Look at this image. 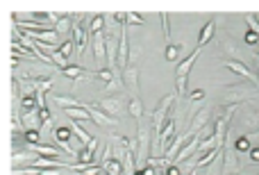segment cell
Listing matches in <instances>:
<instances>
[{
	"mask_svg": "<svg viewBox=\"0 0 259 175\" xmlns=\"http://www.w3.org/2000/svg\"><path fill=\"white\" fill-rule=\"evenodd\" d=\"M173 102H175V93H168V95H164L162 100H159V105L152 109L150 118H152V127H155V137H159L162 130L166 127V123L171 121V118H168V109L173 107Z\"/></svg>",
	"mask_w": 259,
	"mask_h": 175,
	"instance_id": "6da1fadb",
	"label": "cell"
},
{
	"mask_svg": "<svg viewBox=\"0 0 259 175\" xmlns=\"http://www.w3.org/2000/svg\"><path fill=\"white\" fill-rule=\"evenodd\" d=\"M253 95H259L257 87H253L250 82H237L225 89V105H239L241 100H250Z\"/></svg>",
	"mask_w": 259,
	"mask_h": 175,
	"instance_id": "7a4b0ae2",
	"label": "cell"
},
{
	"mask_svg": "<svg viewBox=\"0 0 259 175\" xmlns=\"http://www.w3.org/2000/svg\"><path fill=\"white\" fill-rule=\"evenodd\" d=\"M150 132H148V127L141 125L139 121V137H136V141H139V150H136V166L139 169H146L148 166V159L152 157V148H150Z\"/></svg>",
	"mask_w": 259,
	"mask_h": 175,
	"instance_id": "3957f363",
	"label": "cell"
},
{
	"mask_svg": "<svg viewBox=\"0 0 259 175\" xmlns=\"http://www.w3.org/2000/svg\"><path fill=\"white\" fill-rule=\"evenodd\" d=\"M241 171V162H239V153L234 146H225V155H223V175H237Z\"/></svg>",
	"mask_w": 259,
	"mask_h": 175,
	"instance_id": "277c9868",
	"label": "cell"
},
{
	"mask_svg": "<svg viewBox=\"0 0 259 175\" xmlns=\"http://www.w3.org/2000/svg\"><path fill=\"white\" fill-rule=\"evenodd\" d=\"M84 107H86V111L91 114V121L96 123V125H100V127H114V125H119V118L107 116V114H105L103 109H98V105L84 102Z\"/></svg>",
	"mask_w": 259,
	"mask_h": 175,
	"instance_id": "5b68a950",
	"label": "cell"
},
{
	"mask_svg": "<svg viewBox=\"0 0 259 175\" xmlns=\"http://www.w3.org/2000/svg\"><path fill=\"white\" fill-rule=\"evenodd\" d=\"M225 69H230L232 73H237L239 78L248 80V82H255V85H259V75H255V71H250L248 66L243 62H239V59H227L225 62Z\"/></svg>",
	"mask_w": 259,
	"mask_h": 175,
	"instance_id": "8992f818",
	"label": "cell"
},
{
	"mask_svg": "<svg viewBox=\"0 0 259 175\" xmlns=\"http://www.w3.org/2000/svg\"><path fill=\"white\" fill-rule=\"evenodd\" d=\"M98 105V109H103L107 116H112V118H116V116H121L125 111V105H123V100H119V98H105V100H100V102H96Z\"/></svg>",
	"mask_w": 259,
	"mask_h": 175,
	"instance_id": "52a82bcc",
	"label": "cell"
},
{
	"mask_svg": "<svg viewBox=\"0 0 259 175\" xmlns=\"http://www.w3.org/2000/svg\"><path fill=\"white\" fill-rule=\"evenodd\" d=\"M123 82H125V89H130L134 93V98H139V91H141V85H139V69L136 66H128L123 71Z\"/></svg>",
	"mask_w": 259,
	"mask_h": 175,
	"instance_id": "ba28073f",
	"label": "cell"
},
{
	"mask_svg": "<svg viewBox=\"0 0 259 175\" xmlns=\"http://www.w3.org/2000/svg\"><path fill=\"white\" fill-rule=\"evenodd\" d=\"M121 34H123V32H121ZM121 34H116V32H107V62H109V69H112L114 64H119Z\"/></svg>",
	"mask_w": 259,
	"mask_h": 175,
	"instance_id": "9c48e42d",
	"label": "cell"
},
{
	"mask_svg": "<svg viewBox=\"0 0 259 175\" xmlns=\"http://www.w3.org/2000/svg\"><path fill=\"white\" fill-rule=\"evenodd\" d=\"M27 146H30V150H32L34 155H39V157H50V159H62L64 157V153H62L60 148L50 146V143H27Z\"/></svg>",
	"mask_w": 259,
	"mask_h": 175,
	"instance_id": "30bf717a",
	"label": "cell"
},
{
	"mask_svg": "<svg viewBox=\"0 0 259 175\" xmlns=\"http://www.w3.org/2000/svg\"><path fill=\"white\" fill-rule=\"evenodd\" d=\"M91 53L96 55L98 62L107 59V34H105V32L93 34V37H91Z\"/></svg>",
	"mask_w": 259,
	"mask_h": 175,
	"instance_id": "8fae6325",
	"label": "cell"
},
{
	"mask_svg": "<svg viewBox=\"0 0 259 175\" xmlns=\"http://www.w3.org/2000/svg\"><path fill=\"white\" fill-rule=\"evenodd\" d=\"M128 59H130V39H128V25L123 27V34H121V46H119V66L121 71L128 69Z\"/></svg>",
	"mask_w": 259,
	"mask_h": 175,
	"instance_id": "7c38bea8",
	"label": "cell"
},
{
	"mask_svg": "<svg viewBox=\"0 0 259 175\" xmlns=\"http://www.w3.org/2000/svg\"><path fill=\"white\" fill-rule=\"evenodd\" d=\"M200 50H202V48H195L194 53H189L187 57L182 59V62L178 64V69H175V78H189V71H191V66H194V62L198 59Z\"/></svg>",
	"mask_w": 259,
	"mask_h": 175,
	"instance_id": "4fadbf2b",
	"label": "cell"
},
{
	"mask_svg": "<svg viewBox=\"0 0 259 175\" xmlns=\"http://www.w3.org/2000/svg\"><path fill=\"white\" fill-rule=\"evenodd\" d=\"M207 121H209V109L205 107V109H200V114H195V116L191 118V125H189V130H187V134L195 137L200 130H205L207 127Z\"/></svg>",
	"mask_w": 259,
	"mask_h": 175,
	"instance_id": "5bb4252c",
	"label": "cell"
},
{
	"mask_svg": "<svg viewBox=\"0 0 259 175\" xmlns=\"http://www.w3.org/2000/svg\"><path fill=\"white\" fill-rule=\"evenodd\" d=\"M21 121H23V125H25V130H37V132H41L43 121H41V114H39V107L32 111H23Z\"/></svg>",
	"mask_w": 259,
	"mask_h": 175,
	"instance_id": "9a60e30c",
	"label": "cell"
},
{
	"mask_svg": "<svg viewBox=\"0 0 259 175\" xmlns=\"http://www.w3.org/2000/svg\"><path fill=\"white\" fill-rule=\"evenodd\" d=\"M216 25H218V18H211L209 23H205V25H202V30H200V34H198V48H205L207 43L214 39Z\"/></svg>",
	"mask_w": 259,
	"mask_h": 175,
	"instance_id": "2e32d148",
	"label": "cell"
},
{
	"mask_svg": "<svg viewBox=\"0 0 259 175\" xmlns=\"http://www.w3.org/2000/svg\"><path fill=\"white\" fill-rule=\"evenodd\" d=\"M200 143H202V141H200L198 137H194L189 143H187V146H184L182 150H180V155H178V157H175V162H173V164H182V162H189V159H191V155H195V153H198Z\"/></svg>",
	"mask_w": 259,
	"mask_h": 175,
	"instance_id": "e0dca14e",
	"label": "cell"
},
{
	"mask_svg": "<svg viewBox=\"0 0 259 175\" xmlns=\"http://www.w3.org/2000/svg\"><path fill=\"white\" fill-rule=\"evenodd\" d=\"M39 159V155H34L32 150H23V153H14L11 157V164L14 169H21V164H27V166H34V162Z\"/></svg>",
	"mask_w": 259,
	"mask_h": 175,
	"instance_id": "ac0fdd59",
	"label": "cell"
},
{
	"mask_svg": "<svg viewBox=\"0 0 259 175\" xmlns=\"http://www.w3.org/2000/svg\"><path fill=\"white\" fill-rule=\"evenodd\" d=\"M100 166H103V173H107V175H125L123 162H121V159H116V157L100 162Z\"/></svg>",
	"mask_w": 259,
	"mask_h": 175,
	"instance_id": "d6986e66",
	"label": "cell"
},
{
	"mask_svg": "<svg viewBox=\"0 0 259 175\" xmlns=\"http://www.w3.org/2000/svg\"><path fill=\"white\" fill-rule=\"evenodd\" d=\"M66 111V116L68 118H73V121H91V114L86 111V107H84V102H82V107H70V109H64Z\"/></svg>",
	"mask_w": 259,
	"mask_h": 175,
	"instance_id": "ffe728a7",
	"label": "cell"
},
{
	"mask_svg": "<svg viewBox=\"0 0 259 175\" xmlns=\"http://www.w3.org/2000/svg\"><path fill=\"white\" fill-rule=\"evenodd\" d=\"M70 130H73V134H75V137L80 139L82 143H84V148H86V146H89V143L93 141V137H91V134H89V132H86L84 127L80 125V123H75V121H73V123H70Z\"/></svg>",
	"mask_w": 259,
	"mask_h": 175,
	"instance_id": "44dd1931",
	"label": "cell"
},
{
	"mask_svg": "<svg viewBox=\"0 0 259 175\" xmlns=\"http://www.w3.org/2000/svg\"><path fill=\"white\" fill-rule=\"evenodd\" d=\"M73 25H75L73 16H70V14H64V16H62V21L55 25V30H57V34L62 37V34H68V32L73 30Z\"/></svg>",
	"mask_w": 259,
	"mask_h": 175,
	"instance_id": "7402d4cb",
	"label": "cell"
},
{
	"mask_svg": "<svg viewBox=\"0 0 259 175\" xmlns=\"http://www.w3.org/2000/svg\"><path fill=\"white\" fill-rule=\"evenodd\" d=\"M105 23H107V16H93V18H89V34H100L103 32V27H105Z\"/></svg>",
	"mask_w": 259,
	"mask_h": 175,
	"instance_id": "603a6c76",
	"label": "cell"
},
{
	"mask_svg": "<svg viewBox=\"0 0 259 175\" xmlns=\"http://www.w3.org/2000/svg\"><path fill=\"white\" fill-rule=\"evenodd\" d=\"M55 102L64 109H70V107H82V100H77L75 95H55Z\"/></svg>",
	"mask_w": 259,
	"mask_h": 175,
	"instance_id": "cb8c5ba5",
	"label": "cell"
},
{
	"mask_svg": "<svg viewBox=\"0 0 259 175\" xmlns=\"http://www.w3.org/2000/svg\"><path fill=\"white\" fill-rule=\"evenodd\" d=\"M125 89V82H123V75H119L116 73V78L112 80V82H107V85H105V93H116V91H123Z\"/></svg>",
	"mask_w": 259,
	"mask_h": 175,
	"instance_id": "d4e9b609",
	"label": "cell"
},
{
	"mask_svg": "<svg viewBox=\"0 0 259 175\" xmlns=\"http://www.w3.org/2000/svg\"><path fill=\"white\" fill-rule=\"evenodd\" d=\"M128 111L136 118V121H141V118H143V102H141L139 98H132V100L128 102Z\"/></svg>",
	"mask_w": 259,
	"mask_h": 175,
	"instance_id": "484cf974",
	"label": "cell"
},
{
	"mask_svg": "<svg viewBox=\"0 0 259 175\" xmlns=\"http://www.w3.org/2000/svg\"><path fill=\"white\" fill-rule=\"evenodd\" d=\"M234 148H237L239 155H250V150H253V143H250V137H239L237 141H234Z\"/></svg>",
	"mask_w": 259,
	"mask_h": 175,
	"instance_id": "4316f807",
	"label": "cell"
},
{
	"mask_svg": "<svg viewBox=\"0 0 259 175\" xmlns=\"http://www.w3.org/2000/svg\"><path fill=\"white\" fill-rule=\"evenodd\" d=\"M50 59H53V64H55V66H57V69H60V71H66V69H68V66H70V64H68V59H66L64 55L60 53V50H55V53L50 55Z\"/></svg>",
	"mask_w": 259,
	"mask_h": 175,
	"instance_id": "83f0119b",
	"label": "cell"
},
{
	"mask_svg": "<svg viewBox=\"0 0 259 175\" xmlns=\"http://www.w3.org/2000/svg\"><path fill=\"white\" fill-rule=\"evenodd\" d=\"M168 18H171V16H168L166 11H159V21H162V32H164V39H166V41L171 43V27H168Z\"/></svg>",
	"mask_w": 259,
	"mask_h": 175,
	"instance_id": "f1b7e54d",
	"label": "cell"
},
{
	"mask_svg": "<svg viewBox=\"0 0 259 175\" xmlns=\"http://www.w3.org/2000/svg\"><path fill=\"white\" fill-rule=\"evenodd\" d=\"M130 25H146V18L136 11H128V27Z\"/></svg>",
	"mask_w": 259,
	"mask_h": 175,
	"instance_id": "f546056e",
	"label": "cell"
},
{
	"mask_svg": "<svg viewBox=\"0 0 259 175\" xmlns=\"http://www.w3.org/2000/svg\"><path fill=\"white\" fill-rule=\"evenodd\" d=\"M73 50H75V53H77V46H75V41H66V43H62V46H60V53L64 55L66 59H68L70 55H73Z\"/></svg>",
	"mask_w": 259,
	"mask_h": 175,
	"instance_id": "4dcf8cb0",
	"label": "cell"
},
{
	"mask_svg": "<svg viewBox=\"0 0 259 175\" xmlns=\"http://www.w3.org/2000/svg\"><path fill=\"white\" fill-rule=\"evenodd\" d=\"M166 59H168V62H178V59H180V48L173 46V43H168V46H166Z\"/></svg>",
	"mask_w": 259,
	"mask_h": 175,
	"instance_id": "1f68e13d",
	"label": "cell"
},
{
	"mask_svg": "<svg viewBox=\"0 0 259 175\" xmlns=\"http://www.w3.org/2000/svg\"><path fill=\"white\" fill-rule=\"evenodd\" d=\"M96 75H98V78H100V80H103L105 85H107V82H112V80L116 78V73H114L112 69H100V71H98Z\"/></svg>",
	"mask_w": 259,
	"mask_h": 175,
	"instance_id": "d6a6232c",
	"label": "cell"
},
{
	"mask_svg": "<svg viewBox=\"0 0 259 175\" xmlns=\"http://www.w3.org/2000/svg\"><path fill=\"white\" fill-rule=\"evenodd\" d=\"M243 18H246V23H248L250 30L257 32V34H259V18H257V16H255V14H246Z\"/></svg>",
	"mask_w": 259,
	"mask_h": 175,
	"instance_id": "836d02e7",
	"label": "cell"
},
{
	"mask_svg": "<svg viewBox=\"0 0 259 175\" xmlns=\"http://www.w3.org/2000/svg\"><path fill=\"white\" fill-rule=\"evenodd\" d=\"M21 107H23V111H32V109H37V98H21Z\"/></svg>",
	"mask_w": 259,
	"mask_h": 175,
	"instance_id": "e575fe53",
	"label": "cell"
},
{
	"mask_svg": "<svg viewBox=\"0 0 259 175\" xmlns=\"http://www.w3.org/2000/svg\"><path fill=\"white\" fill-rule=\"evenodd\" d=\"M25 141L27 143H41V132H37V130H25Z\"/></svg>",
	"mask_w": 259,
	"mask_h": 175,
	"instance_id": "d590c367",
	"label": "cell"
},
{
	"mask_svg": "<svg viewBox=\"0 0 259 175\" xmlns=\"http://www.w3.org/2000/svg\"><path fill=\"white\" fill-rule=\"evenodd\" d=\"M55 87V78H48V80H41V85H39V93H48L50 89H53Z\"/></svg>",
	"mask_w": 259,
	"mask_h": 175,
	"instance_id": "8d00e7d4",
	"label": "cell"
},
{
	"mask_svg": "<svg viewBox=\"0 0 259 175\" xmlns=\"http://www.w3.org/2000/svg\"><path fill=\"white\" fill-rule=\"evenodd\" d=\"M175 91H178V95L187 93V78H175Z\"/></svg>",
	"mask_w": 259,
	"mask_h": 175,
	"instance_id": "74e56055",
	"label": "cell"
},
{
	"mask_svg": "<svg viewBox=\"0 0 259 175\" xmlns=\"http://www.w3.org/2000/svg\"><path fill=\"white\" fill-rule=\"evenodd\" d=\"M189 98H191V102H202V100H205V91L195 89V91H191V93H189Z\"/></svg>",
	"mask_w": 259,
	"mask_h": 175,
	"instance_id": "f35d334b",
	"label": "cell"
},
{
	"mask_svg": "<svg viewBox=\"0 0 259 175\" xmlns=\"http://www.w3.org/2000/svg\"><path fill=\"white\" fill-rule=\"evenodd\" d=\"M248 157H250V162H253V164H259V148H253V150H250Z\"/></svg>",
	"mask_w": 259,
	"mask_h": 175,
	"instance_id": "ab89813d",
	"label": "cell"
},
{
	"mask_svg": "<svg viewBox=\"0 0 259 175\" xmlns=\"http://www.w3.org/2000/svg\"><path fill=\"white\" fill-rule=\"evenodd\" d=\"M155 173H157V171L152 169V166H146V169H139V171H136V175H155Z\"/></svg>",
	"mask_w": 259,
	"mask_h": 175,
	"instance_id": "60d3db41",
	"label": "cell"
},
{
	"mask_svg": "<svg viewBox=\"0 0 259 175\" xmlns=\"http://www.w3.org/2000/svg\"><path fill=\"white\" fill-rule=\"evenodd\" d=\"M39 114H41V121L46 123V121H53V118H50V109L48 107H46V109H39Z\"/></svg>",
	"mask_w": 259,
	"mask_h": 175,
	"instance_id": "b9f144b4",
	"label": "cell"
},
{
	"mask_svg": "<svg viewBox=\"0 0 259 175\" xmlns=\"http://www.w3.org/2000/svg\"><path fill=\"white\" fill-rule=\"evenodd\" d=\"M164 175H182V171L178 169V164H173L171 169H168V171H166V173H164Z\"/></svg>",
	"mask_w": 259,
	"mask_h": 175,
	"instance_id": "7bdbcfd3",
	"label": "cell"
},
{
	"mask_svg": "<svg viewBox=\"0 0 259 175\" xmlns=\"http://www.w3.org/2000/svg\"><path fill=\"white\" fill-rule=\"evenodd\" d=\"M39 175H60V171H41Z\"/></svg>",
	"mask_w": 259,
	"mask_h": 175,
	"instance_id": "ee69618b",
	"label": "cell"
},
{
	"mask_svg": "<svg viewBox=\"0 0 259 175\" xmlns=\"http://www.w3.org/2000/svg\"><path fill=\"white\" fill-rule=\"evenodd\" d=\"M257 66H259V55H257Z\"/></svg>",
	"mask_w": 259,
	"mask_h": 175,
	"instance_id": "f6af8a7d",
	"label": "cell"
}]
</instances>
